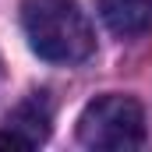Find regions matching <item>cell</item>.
<instances>
[{
    "label": "cell",
    "mask_w": 152,
    "mask_h": 152,
    "mask_svg": "<svg viewBox=\"0 0 152 152\" xmlns=\"http://www.w3.org/2000/svg\"><path fill=\"white\" fill-rule=\"evenodd\" d=\"M21 25L28 46L50 64H78L96 50V36L78 0H25Z\"/></svg>",
    "instance_id": "6da1fadb"
},
{
    "label": "cell",
    "mask_w": 152,
    "mask_h": 152,
    "mask_svg": "<svg viewBox=\"0 0 152 152\" xmlns=\"http://www.w3.org/2000/svg\"><path fill=\"white\" fill-rule=\"evenodd\" d=\"M78 138L88 149H138L145 145V113L131 96H99L78 117Z\"/></svg>",
    "instance_id": "7a4b0ae2"
},
{
    "label": "cell",
    "mask_w": 152,
    "mask_h": 152,
    "mask_svg": "<svg viewBox=\"0 0 152 152\" xmlns=\"http://www.w3.org/2000/svg\"><path fill=\"white\" fill-rule=\"evenodd\" d=\"M4 124H7L14 134H21L28 149L39 145V142H46V138H50V124H53V106H50L46 92H32L25 103H18V106L7 113Z\"/></svg>",
    "instance_id": "3957f363"
},
{
    "label": "cell",
    "mask_w": 152,
    "mask_h": 152,
    "mask_svg": "<svg viewBox=\"0 0 152 152\" xmlns=\"http://www.w3.org/2000/svg\"><path fill=\"white\" fill-rule=\"evenodd\" d=\"M99 14L110 32L131 39L152 28V0H99Z\"/></svg>",
    "instance_id": "277c9868"
},
{
    "label": "cell",
    "mask_w": 152,
    "mask_h": 152,
    "mask_svg": "<svg viewBox=\"0 0 152 152\" xmlns=\"http://www.w3.org/2000/svg\"><path fill=\"white\" fill-rule=\"evenodd\" d=\"M0 149H28V145H25L21 134H14L11 127H4V131H0Z\"/></svg>",
    "instance_id": "5b68a950"
}]
</instances>
